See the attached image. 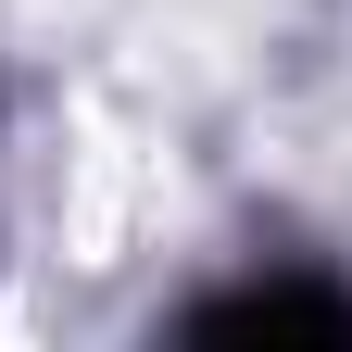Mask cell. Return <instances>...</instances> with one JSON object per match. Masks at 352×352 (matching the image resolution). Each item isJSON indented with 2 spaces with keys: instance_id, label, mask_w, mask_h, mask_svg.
Instances as JSON below:
<instances>
[{
  "instance_id": "cell-1",
  "label": "cell",
  "mask_w": 352,
  "mask_h": 352,
  "mask_svg": "<svg viewBox=\"0 0 352 352\" xmlns=\"http://www.w3.org/2000/svg\"><path fill=\"white\" fill-rule=\"evenodd\" d=\"M201 327H352V302H315V289H252V302H201Z\"/></svg>"
}]
</instances>
